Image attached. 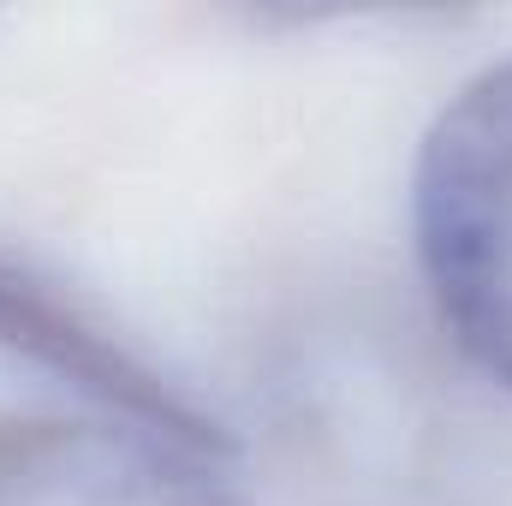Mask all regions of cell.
<instances>
[{"label":"cell","mask_w":512,"mask_h":506,"mask_svg":"<svg viewBox=\"0 0 512 506\" xmlns=\"http://www.w3.org/2000/svg\"><path fill=\"white\" fill-rule=\"evenodd\" d=\"M0 506H239L209 453L126 417L0 423Z\"/></svg>","instance_id":"2"},{"label":"cell","mask_w":512,"mask_h":506,"mask_svg":"<svg viewBox=\"0 0 512 506\" xmlns=\"http://www.w3.org/2000/svg\"><path fill=\"white\" fill-rule=\"evenodd\" d=\"M0 352L72 381L108 417L143 423L155 435H173V441H185L197 453H221L227 447V435L161 370H149L108 322H96L84 304H72L66 292H54L48 280L24 274L6 256H0Z\"/></svg>","instance_id":"3"},{"label":"cell","mask_w":512,"mask_h":506,"mask_svg":"<svg viewBox=\"0 0 512 506\" xmlns=\"http://www.w3.org/2000/svg\"><path fill=\"white\" fill-rule=\"evenodd\" d=\"M417 262L465 358L512 387V60L471 78L423 137Z\"/></svg>","instance_id":"1"}]
</instances>
